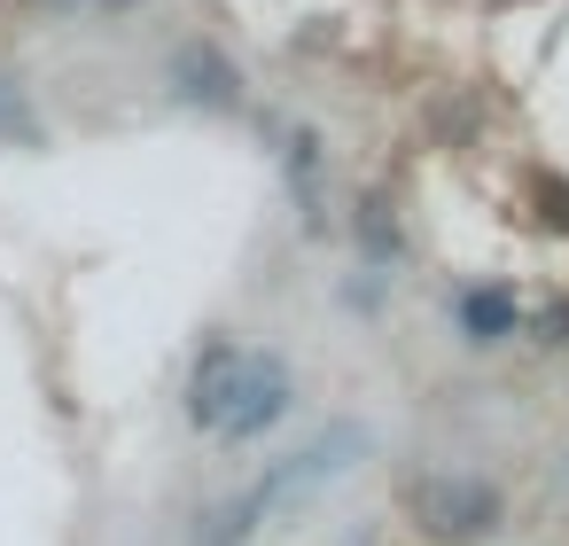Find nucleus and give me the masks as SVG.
<instances>
[{
  "label": "nucleus",
  "instance_id": "nucleus-4",
  "mask_svg": "<svg viewBox=\"0 0 569 546\" xmlns=\"http://www.w3.org/2000/svg\"><path fill=\"white\" fill-rule=\"evenodd\" d=\"M180 79H196V87H180L188 102H219V110H227V102H234V87H242V79H234L219 56H203V48H196V56H180Z\"/></svg>",
  "mask_w": 569,
  "mask_h": 546
},
{
  "label": "nucleus",
  "instance_id": "nucleus-3",
  "mask_svg": "<svg viewBox=\"0 0 569 546\" xmlns=\"http://www.w3.org/2000/svg\"><path fill=\"white\" fill-rule=\"evenodd\" d=\"M452 312H460V336H468V344H507V336H515V320H522L507 289H460V305H452Z\"/></svg>",
  "mask_w": 569,
  "mask_h": 546
},
{
  "label": "nucleus",
  "instance_id": "nucleus-2",
  "mask_svg": "<svg viewBox=\"0 0 569 546\" xmlns=\"http://www.w3.org/2000/svg\"><path fill=\"white\" fill-rule=\"evenodd\" d=\"M413 515L429 523V538H483L499 523V492L483 476H429L413 484Z\"/></svg>",
  "mask_w": 569,
  "mask_h": 546
},
{
  "label": "nucleus",
  "instance_id": "nucleus-1",
  "mask_svg": "<svg viewBox=\"0 0 569 546\" xmlns=\"http://www.w3.org/2000/svg\"><path fill=\"white\" fill-rule=\"evenodd\" d=\"M297 383H289V359L281 351H250V344H203L196 375H188V421L203 437H266L281 414H289Z\"/></svg>",
  "mask_w": 569,
  "mask_h": 546
},
{
  "label": "nucleus",
  "instance_id": "nucleus-5",
  "mask_svg": "<svg viewBox=\"0 0 569 546\" xmlns=\"http://www.w3.org/2000/svg\"><path fill=\"white\" fill-rule=\"evenodd\" d=\"M0 141H40V133H32V110H24L9 87H0Z\"/></svg>",
  "mask_w": 569,
  "mask_h": 546
}]
</instances>
